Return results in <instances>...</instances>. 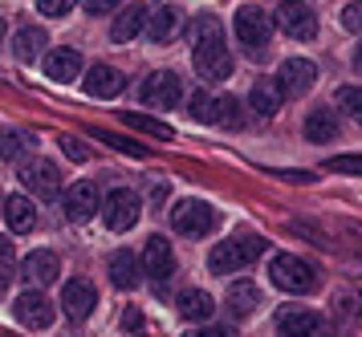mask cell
Returning <instances> with one entry per match:
<instances>
[{"label": "cell", "instance_id": "obj_1", "mask_svg": "<svg viewBox=\"0 0 362 337\" xmlns=\"http://www.w3.org/2000/svg\"><path fill=\"white\" fill-rule=\"evenodd\" d=\"M192 61H196L204 81H224L232 73V53L224 45V29H220L216 16L192 20Z\"/></svg>", "mask_w": 362, "mask_h": 337}, {"label": "cell", "instance_id": "obj_2", "mask_svg": "<svg viewBox=\"0 0 362 337\" xmlns=\"http://www.w3.org/2000/svg\"><path fill=\"white\" fill-rule=\"evenodd\" d=\"M269 252V240L264 236H240V240H224L216 244L212 252H208V268H212L216 276L224 273H240V268H248L257 256H264Z\"/></svg>", "mask_w": 362, "mask_h": 337}, {"label": "cell", "instance_id": "obj_3", "mask_svg": "<svg viewBox=\"0 0 362 337\" xmlns=\"http://www.w3.org/2000/svg\"><path fill=\"white\" fill-rule=\"evenodd\" d=\"M269 276H273V285L285 289V292H313L317 289V273H313V264L310 260H301V256H293V252L273 256Z\"/></svg>", "mask_w": 362, "mask_h": 337}, {"label": "cell", "instance_id": "obj_4", "mask_svg": "<svg viewBox=\"0 0 362 337\" xmlns=\"http://www.w3.org/2000/svg\"><path fill=\"white\" fill-rule=\"evenodd\" d=\"M273 16L257 8V4H245L240 13H236V41L248 49V53H264V45L273 41Z\"/></svg>", "mask_w": 362, "mask_h": 337}, {"label": "cell", "instance_id": "obj_5", "mask_svg": "<svg viewBox=\"0 0 362 337\" xmlns=\"http://www.w3.org/2000/svg\"><path fill=\"white\" fill-rule=\"evenodd\" d=\"M139 215H143V203H139V195L131 187H115L102 203V220H106L110 232H131L139 224Z\"/></svg>", "mask_w": 362, "mask_h": 337}, {"label": "cell", "instance_id": "obj_6", "mask_svg": "<svg viewBox=\"0 0 362 337\" xmlns=\"http://www.w3.org/2000/svg\"><path fill=\"white\" fill-rule=\"evenodd\" d=\"M171 227H175L180 236L199 240V236H208V232L216 227V211L208 208L204 199H183V203L171 208Z\"/></svg>", "mask_w": 362, "mask_h": 337}, {"label": "cell", "instance_id": "obj_7", "mask_svg": "<svg viewBox=\"0 0 362 337\" xmlns=\"http://www.w3.org/2000/svg\"><path fill=\"white\" fill-rule=\"evenodd\" d=\"M21 183L37 199H53V195L62 191V171L49 159H29V162H21Z\"/></svg>", "mask_w": 362, "mask_h": 337}, {"label": "cell", "instance_id": "obj_8", "mask_svg": "<svg viewBox=\"0 0 362 337\" xmlns=\"http://www.w3.org/2000/svg\"><path fill=\"white\" fill-rule=\"evenodd\" d=\"M102 203H106V199L98 195V187H94L90 179L66 187V195H62V211H66V220H74V224L94 220V211H102Z\"/></svg>", "mask_w": 362, "mask_h": 337}, {"label": "cell", "instance_id": "obj_9", "mask_svg": "<svg viewBox=\"0 0 362 337\" xmlns=\"http://www.w3.org/2000/svg\"><path fill=\"white\" fill-rule=\"evenodd\" d=\"M21 280H25V289H45V285H53L57 276H62V260H57V252H49V248H37V252H29V256L21 260Z\"/></svg>", "mask_w": 362, "mask_h": 337}, {"label": "cell", "instance_id": "obj_10", "mask_svg": "<svg viewBox=\"0 0 362 337\" xmlns=\"http://www.w3.org/2000/svg\"><path fill=\"white\" fill-rule=\"evenodd\" d=\"M13 313H17V321L29 325V329H49L53 317H57L53 301H49L41 289H25V292H21L17 305H13Z\"/></svg>", "mask_w": 362, "mask_h": 337}, {"label": "cell", "instance_id": "obj_11", "mask_svg": "<svg viewBox=\"0 0 362 337\" xmlns=\"http://www.w3.org/2000/svg\"><path fill=\"white\" fill-rule=\"evenodd\" d=\"M143 102H147L151 110H171V106H180L183 102V81L175 78L171 69L151 73V78L143 81Z\"/></svg>", "mask_w": 362, "mask_h": 337}, {"label": "cell", "instance_id": "obj_12", "mask_svg": "<svg viewBox=\"0 0 362 337\" xmlns=\"http://www.w3.org/2000/svg\"><path fill=\"white\" fill-rule=\"evenodd\" d=\"M94 309H98V289L90 280H82V276L66 280V289H62V313H66L69 321H86Z\"/></svg>", "mask_w": 362, "mask_h": 337}, {"label": "cell", "instance_id": "obj_13", "mask_svg": "<svg viewBox=\"0 0 362 337\" xmlns=\"http://www.w3.org/2000/svg\"><path fill=\"white\" fill-rule=\"evenodd\" d=\"M277 25H281V32L293 37V41H313V32H317V13H313L310 4H281Z\"/></svg>", "mask_w": 362, "mask_h": 337}, {"label": "cell", "instance_id": "obj_14", "mask_svg": "<svg viewBox=\"0 0 362 337\" xmlns=\"http://www.w3.org/2000/svg\"><path fill=\"white\" fill-rule=\"evenodd\" d=\"M143 273H147L155 285L175 273V248H171V240H163V236H151L147 248H143Z\"/></svg>", "mask_w": 362, "mask_h": 337}, {"label": "cell", "instance_id": "obj_15", "mask_svg": "<svg viewBox=\"0 0 362 337\" xmlns=\"http://www.w3.org/2000/svg\"><path fill=\"white\" fill-rule=\"evenodd\" d=\"M281 90H285V97H297L305 94V90H313V81H317V65L305 61V57H289V61L281 65Z\"/></svg>", "mask_w": 362, "mask_h": 337}, {"label": "cell", "instance_id": "obj_16", "mask_svg": "<svg viewBox=\"0 0 362 337\" xmlns=\"http://www.w3.org/2000/svg\"><path fill=\"white\" fill-rule=\"evenodd\" d=\"M277 333L281 337H326V321L310 313V309H289L277 317Z\"/></svg>", "mask_w": 362, "mask_h": 337}, {"label": "cell", "instance_id": "obj_17", "mask_svg": "<svg viewBox=\"0 0 362 337\" xmlns=\"http://www.w3.org/2000/svg\"><path fill=\"white\" fill-rule=\"evenodd\" d=\"M82 85H86V94L90 97H118L122 94V85H127V78L118 73L115 65H90V73L82 78Z\"/></svg>", "mask_w": 362, "mask_h": 337}, {"label": "cell", "instance_id": "obj_18", "mask_svg": "<svg viewBox=\"0 0 362 337\" xmlns=\"http://www.w3.org/2000/svg\"><path fill=\"white\" fill-rule=\"evenodd\" d=\"M183 32V13L175 8V4H163V8H155L147 20V37L155 41V45H167V41H175Z\"/></svg>", "mask_w": 362, "mask_h": 337}, {"label": "cell", "instance_id": "obj_19", "mask_svg": "<svg viewBox=\"0 0 362 337\" xmlns=\"http://www.w3.org/2000/svg\"><path fill=\"white\" fill-rule=\"evenodd\" d=\"M106 268H110V285H115V289H127L131 292L134 285H139V280H143V260L134 256V252H127V248H118V252H110V264H106Z\"/></svg>", "mask_w": 362, "mask_h": 337}, {"label": "cell", "instance_id": "obj_20", "mask_svg": "<svg viewBox=\"0 0 362 337\" xmlns=\"http://www.w3.org/2000/svg\"><path fill=\"white\" fill-rule=\"evenodd\" d=\"M248 102H252L257 118H273V114L281 110V102H285V90H281L277 78H257V81H252V94H248Z\"/></svg>", "mask_w": 362, "mask_h": 337}, {"label": "cell", "instance_id": "obj_21", "mask_svg": "<svg viewBox=\"0 0 362 337\" xmlns=\"http://www.w3.org/2000/svg\"><path fill=\"white\" fill-rule=\"evenodd\" d=\"M82 73V53L78 49H53V53H45V78L53 81H74Z\"/></svg>", "mask_w": 362, "mask_h": 337}, {"label": "cell", "instance_id": "obj_22", "mask_svg": "<svg viewBox=\"0 0 362 337\" xmlns=\"http://www.w3.org/2000/svg\"><path fill=\"white\" fill-rule=\"evenodd\" d=\"M261 301L264 297H261V289H257L252 280H236V285L228 289V297H224V305H228L232 317H252V313L261 309Z\"/></svg>", "mask_w": 362, "mask_h": 337}, {"label": "cell", "instance_id": "obj_23", "mask_svg": "<svg viewBox=\"0 0 362 337\" xmlns=\"http://www.w3.org/2000/svg\"><path fill=\"white\" fill-rule=\"evenodd\" d=\"M147 20H151L147 8H143V4H131L127 13H118V16H115V25H110V37H115L118 45H131L134 37L147 29Z\"/></svg>", "mask_w": 362, "mask_h": 337}, {"label": "cell", "instance_id": "obj_24", "mask_svg": "<svg viewBox=\"0 0 362 337\" xmlns=\"http://www.w3.org/2000/svg\"><path fill=\"white\" fill-rule=\"evenodd\" d=\"M4 220H8V227L17 232V236H25V232H33L37 227V208L29 195H8V203H4Z\"/></svg>", "mask_w": 362, "mask_h": 337}, {"label": "cell", "instance_id": "obj_25", "mask_svg": "<svg viewBox=\"0 0 362 337\" xmlns=\"http://www.w3.org/2000/svg\"><path fill=\"white\" fill-rule=\"evenodd\" d=\"M45 45H49V37H45V29H37V25H25V29H17V37H13V53H17V61H25V65H33Z\"/></svg>", "mask_w": 362, "mask_h": 337}, {"label": "cell", "instance_id": "obj_26", "mask_svg": "<svg viewBox=\"0 0 362 337\" xmlns=\"http://www.w3.org/2000/svg\"><path fill=\"white\" fill-rule=\"evenodd\" d=\"M180 313L187 317V321H208L216 313V301H212V292H204V289H187L180 297Z\"/></svg>", "mask_w": 362, "mask_h": 337}, {"label": "cell", "instance_id": "obj_27", "mask_svg": "<svg viewBox=\"0 0 362 337\" xmlns=\"http://www.w3.org/2000/svg\"><path fill=\"white\" fill-rule=\"evenodd\" d=\"M305 138H310V143H334V138H338V114L313 110L310 118H305Z\"/></svg>", "mask_w": 362, "mask_h": 337}, {"label": "cell", "instance_id": "obj_28", "mask_svg": "<svg viewBox=\"0 0 362 337\" xmlns=\"http://www.w3.org/2000/svg\"><path fill=\"white\" fill-rule=\"evenodd\" d=\"M122 122H127V126H134V130H143V134H151V138H171V134H175V130L167 126V122H159V118H147V114H127L122 110Z\"/></svg>", "mask_w": 362, "mask_h": 337}, {"label": "cell", "instance_id": "obj_29", "mask_svg": "<svg viewBox=\"0 0 362 337\" xmlns=\"http://www.w3.org/2000/svg\"><path fill=\"white\" fill-rule=\"evenodd\" d=\"M212 122L216 126H240V102H236L232 94L216 97L212 102Z\"/></svg>", "mask_w": 362, "mask_h": 337}, {"label": "cell", "instance_id": "obj_30", "mask_svg": "<svg viewBox=\"0 0 362 337\" xmlns=\"http://www.w3.org/2000/svg\"><path fill=\"white\" fill-rule=\"evenodd\" d=\"M29 146H33V134H25V130H4V134H0V155H4V159H17Z\"/></svg>", "mask_w": 362, "mask_h": 337}, {"label": "cell", "instance_id": "obj_31", "mask_svg": "<svg viewBox=\"0 0 362 337\" xmlns=\"http://www.w3.org/2000/svg\"><path fill=\"white\" fill-rule=\"evenodd\" d=\"M338 110H342L346 118L362 122V85H342V90H338Z\"/></svg>", "mask_w": 362, "mask_h": 337}, {"label": "cell", "instance_id": "obj_32", "mask_svg": "<svg viewBox=\"0 0 362 337\" xmlns=\"http://www.w3.org/2000/svg\"><path fill=\"white\" fill-rule=\"evenodd\" d=\"M94 138H98V143H110L115 150H122V155H134V159H147V146L131 143V138H122V134H110V130H94Z\"/></svg>", "mask_w": 362, "mask_h": 337}, {"label": "cell", "instance_id": "obj_33", "mask_svg": "<svg viewBox=\"0 0 362 337\" xmlns=\"http://www.w3.org/2000/svg\"><path fill=\"white\" fill-rule=\"evenodd\" d=\"M326 171H338V175H362V155H334L326 162Z\"/></svg>", "mask_w": 362, "mask_h": 337}, {"label": "cell", "instance_id": "obj_34", "mask_svg": "<svg viewBox=\"0 0 362 337\" xmlns=\"http://www.w3.org/2000/svg\"><path fill=\"white\" fill-rule=\"evenodd\" d=\"M74 4H78V0H37V13H45V16H53V20H62V16L74 13Z\"/></svg>", "mask_w": 362, "mask_h": 337}, {"label": "cell", "instance_id": "obj_35", "mask_svg": "<svg viewBox=\"0 0 362 337\" xmlns=\"http://www.w3.org/2000/svg\"><path fill=\"white\" fill-rule=\"evenodd\" d=\"M13 268H17V260H13V244L0 236V289L13 280Z\"/></svg>", "mask_w": 362, "mask_h": 337}, {"label": "cell", "instance_id": "obj_36", "mask_svg": "<svg viewBox=\"0 0 362 337\" xmlns=\"http://www.w3.org/2000/svg\"><path fill=\"white\" fill-rule=\"evenodd\" d=\"M187 106H192V118H199V122H212V97L204 94V90H196V94H192V102H187Z\"/></svg>", "mask_w": 362, "mask_h": 337}, {"label": "cell", "instance_id": "obj_37", "mask_svg": "<svg viewBox=\"0 0 362 337\" xmlns=\"http://www.w3.org/2000/svg\"><path fill=\"white\" fill-rule=\"evenodd\" d=\"M334 305H338V317H358V292H350V289H342L338 297H334Z\"/></svg>", "mask_w": 362, "mask_h": 337}, {"label": "cell", "instance_id": "obj_38", "mask_svg": "<svg viewBox=\"0 0 362 337\" xmlns=\"http://www.w3.org/2000/svg\"><path fill=\"white\" fill-rule=\"evenodd\" d=\"M342 25H346L350 32H362V0H358V4H346V8H342Z\"/></svg>", "mask_w": 362, "mask_h": 337}, {"label": "cell", "instance_id": "obj_39", "mask_svg": "<svg viewBox=\"0 0 362 337\" xmlns=\"http://www.w3.org/2000/svg\"><path fill=\"white\" fill-rule=\"evenodd\" d=\"M62 150H66V155H69L74 162H86V159H90V150H86V146L78 143V138H69V134L62 138Z\"/></svg>", "mask_w": 362, "mask_h": 337}, {"label": "cell", "instance_id": "obj_40", "mask_svg": "<svg viewBox=\"0 0 362 337\" xmlns=\"http://www.w3.org/2000/svg\"><path fill=\"white\" fill-rule=\"evenodd\" d=\"M82 4H86V13L90 16H102V13H115L122 0H82Z\"/></svg>", "mask_w": 362, "mask_h": 337}, {"label": "cell", "instance_id": "obj_41", "mask_svg": "<svg viewBox=\"0 0 362 337\" xmlns=\"http://www.w3.org/2000/svg\"><path fill=\"white\" fill-rule=\"evenodd\" d=\"M122 329L139 333V329H143V313H139V309H127V313H122Z\"/></svg>", "mask_w": 362, "mask_h": 337}, {"label": "cell", "instance_id": "obj_42", "mask_svg": "<svg viewBox=\"0 0 362 337\" xmlns=\"http://www.w3.org/2000/svg\"><path fill=\"white\" fill-rule=\"evenodd\" d=\"M187 337H232L224 325H204V329H192Z\"/></svg>", "mask_w": 362, "mask_h": 337}, {"label": "cell", "instance_id": "obj_43", "mask_svg": "<svg viewBox=\"0 0 362 337\" xmlns=\"http://www.w3.org/2000/svg\"><path fill=\"white\" fill-rule=\"evenodd\" d=\"M354 65H358V69H362V45L354 49Z\"/></svg>", "mask_w": 362, "mask_h": 337}, {"label": "cell", "instance_id": "obj_44", "mask_svg": "<svg viewBox=\"0 0 362 337\" xmlns=\"http://www.w3.org/2000/svg\"><path fill=\"white\" fill-rule=\"evenodd\" d=\"M4 203H8V199H4V191H0V215H4Z\"/></svg>", "mask_w": 362, "mask_h": 337}, {"label": "cell", "instance_id": "obj_45", "mask_svg": "<svg viewBox=\"0 0 362 337\" xmlns=\"http://www.w3.org/2000/svg\"><path fill=\"white\" fill-rule=\"evenodd\" d=\"M281 4H301V0H281Z\"/></svg>", "mask_w": 362, "mask_h": 337}, {"label": "cell", "instance_id": "obj_46", "mask_svg": "<svg viewBox=\"0 0 362 337\" xmlns=\"http://www.w3.org/2000/svg\"><path fill=\"white\" fill-rule=\"evenodd\" d=\"M0 37H4V16H0Z\"/></svg>", "mask_w": 362, "mask_h": 337}]
</instances>
